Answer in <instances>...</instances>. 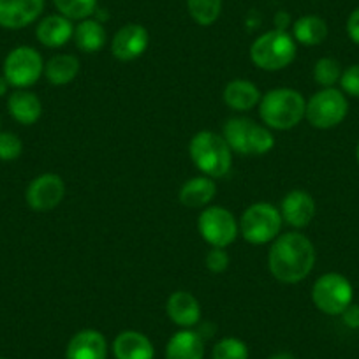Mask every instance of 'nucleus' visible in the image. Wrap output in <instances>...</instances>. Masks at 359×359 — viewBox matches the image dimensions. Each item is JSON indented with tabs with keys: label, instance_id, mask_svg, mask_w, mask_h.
Masks as SVG:
<instances>
[{
	"label": "nucleus",
	"instance_id": "nucleus-1",
	"mask_svg": "<svg viewBox=\"0 0 359 359\" xmlns=\"http://www.w3.org/2000/svg\"><path fill=\"white\" fill-rule=\"evenodd\" d=\"M268 252L269 271L282 284H299L316 266V247L305 234L291 231L271 241Z\"/></svg>",
	"mask_w": 359,
	"mask_h": 359
},
{
	"label": "nucleus",
	"instance_id": "nucleus-2",
	"mask_svg": "<svg viewBox=\"0 0 359 359\" xmlns=\"http://www.w3.org/2000/svg\"><path fill=\"white\" fill-rule=\"evenodd\" d=\"M259 116L269 129L289 130L302 123L306 113V101L302 92L292 88H273L259 102Z\"/></svg>",
	"mask_w": 359,
	"mask_h": 359
},
{
	"label": "nucleus",
	"instance_id": "nucleus-3",
	"mask_svg": "<svg viewBox=\"0 0 359 359\" xmlns=\"http://www.w3.org/2000/svg\"><path fill=\"white\" fill-rule=\"evenodd\" d=\"M189 155L196 168L210 178H222L233 165V150L224 136L213 130H201L194 134L189 143Z\"/></svg>",
	"mask_w": 359,
	"mask_h": 359
},
{
	"label": "nucleus",
	"instance_id": "nucleus-4",
	"mask_svg": "<svg viewBox=\"0 0 359 359\" xmlns=\"http://www.w3.org/2000/svg\"><path fill=\"white\" fill-rule=\"evenodd\" d=\"M250 58L262 71H282L296 58V41L287 30L261 34L250 46Z\"/></svg>",
	"mask_w": 359,
	"mask_h": 359
},
{
	"label": "nucleus",
	"instance_id": "nucleus-5",
	"mask_svg": "<svg viewBox=\"0 0 359 359\" xmlns=\"http://www.w3.org/2000/svg\"><path fill=\"white\" fill-rule=\"evenodd\" d=\"M238 224L247 243L264 245L278 236L284 220L280 210L271 203H254L245 210Z\"/></svg>",
	"mask_w": 359,
	"mask_h": 359
},
{
	"label": "nucleus",
	"instance_id": "nucleus-6",
	"mask_svg": "<svg viewBox=\"0 0 359 359\" xmlns=\"http://www.w3.org/2000/svg\"><path fill=\"white\" fill-rule=\"evenodd\" d=\"M348 113V101L338 88H323L306 101L305 118L316 129L327 130L340 126Z\"/></svg>",
	"mask_w": 359,
	"mask_h": 359
},
{
	"label": "nucleus",
	"instance_id": "nucleus-7",
	"mask_svg": "<svg viewBox=\"0 0 359 359\" xmlns=\"http://www.w3.org/2000/svg\"><path fill=\"white\" fill-rule=\"evenodd\" d=\"M354 299L352 284L340 273H324L312 287V302L326 316H341Z\"/></svg>",
	"mask_w": 359,
	"mask_h": 359
},
{
	"label": "nucleus",
	"instance_id": "nucleus-8",
	"mask_svg": "<svg viewBox=\"0 0 359 359\" xmlns=\"http://www.w3.org/2000/svg\"><path fill=\"white\" fill-rule=\"evenodd\" d=\"M198 229L203 240L212 248H227L240 234V224L227 208L208 206L199 215Z\"/></svg>",
	"mask_w": 359,
	"mask_h": 359
},
{
	"label": "nucleus",
	"instance_id": "nucleus-9",
	"mask_svg": "<svg viewBox=\"0 0 359 359\" xmlns=\"http://www.w3.org/2000/svg\"><path fill=\"white\" fill-rule=\"evenodd\" d=\"M44 74V60L32 46H18L4 60V78L16 88H29Z\"/></svg>",
	"mask_w": 359,
	"mask_h": 359
},
{
	"label": "nucleus",
	"instance_id": "nucleus-10",
	"mask_svg": "<svg viewBox=\"0 0 359 359\" xmlns=\"http://www.w3.org/2000/svg\"><path fill=\"white\" fill-rule=\"evenodd\" d=\"M65 196V182L55 172L36 176L25 192L27 205L34 212H51L57 208Z\"/></svg>",
	"mask_w": 359,
	"mask_h": 359
},
{
	"label": "nucleus",
	"instance_id": "nucleus-11",
	"mask_svg": "<svg viewBox=\"0 0 359 359\" xmlns=\"http://www.w3.org/2000/svg\"><path fill=\"white\" fill-rule=\"evenodd\" d=\"M148 46H150V34L137 23L122 27L111 39V53L120 62L137 60L143 57Z\"/></svg>",
	"mask_w": 359,
	"mask_h": 359
},
{
	"label": "nucleus",
	"instance_id": "nucleus-12",
	"mask_svg": "<svg viewBox=\"0 0 359 359\" xmlns=\"http://www.w3.org/2000/svg\"><path fill=\"white\" fill-rule=\"evenodd\" d=\"M44 11V0H0V27L25 29Z\"/></svg>",
	"mask_w": 359,
	"mask_h": 359
},
{
	"label": "nucleus",
	"instance_id": "nucleus-13",
	"mask_svg": "<svg viewBox=\"0 0 359 359\" xmlns=\"http://www.w3.org/2000/svg\"><path fill=\"white\" fill-rule=\"evenodd\" d=\"M278 210H280L282 220L285 224L294 229H303L316 217V201L310 192L303 191V189H294L284 196Z\"/></svg>",
	"mask_w": 359,
	"mask_h": 359
},
{
	"label": "nucleus",
	"instance_id": "nucleus-14",
	"mask_svg": "<svg viewBox=\"0 0 359 359\" xmlns=\"http://www.w3.org/2000/svg\"><path fill=\"white\" fill-rule=\"evenodd\" d=\"M108 341L97 330H81L69 340L65 359H106Z\"/></svg>",
	"mask_w": 359,
	"mask_h": 359
},
{
	"label": "nucleus",
	"instance_id": "nucleus-15",
	"mask_svg": "<svg viewBox=\"0 0 359 359\" xmlns=\"http://www.w3.org/2000/svg\"><path fill=\"white\" fill-rule=\"evenodd\" d=\"M168 317L176 326L191 330L201 320V305L198 298L187 291H175L165 303Z\"/></svg>",
	"mask_w": 359,
	"mask_h": 359
},
{
	"label": "nucleus",
	"instance_id": "nucleus-16",
	"mask_svg": "<svg viewBox=\"0 0 359 359\" xmlns=\"http://www.w3.org/2000/svg\"><path fill=\"white\" fill-rule=\"evenodd\" d=\"M37 41L46 48H62L74 36V25L69 18L58 15H50L39 22L36 29Z\"/></svg>",
	"mask_w": 359,
	"mask_h": 359
},
{
	"label": "nucleus",
	"instance_id": "nucleus-17",
	"mask_svg": "<svg viewBox=\"0 0 359 359\" xmlns=\"http://www.w3.org/2000/svg\"><path fill=\"white\" fill-rule=\"evenodd\" d=\"M113 354L116 359H154V344L140 331H122L113 341Z\"/></svg>",
	"mask_w": 359,
	"mask_h": 359
},
{
	"label": "nucleus",
	"instance_id": "nucleus-18",
	"mask_svg": "<svg viewBox=\"0 0 359 359\" xmlns=\"http://www.w3.org/2000/svg\"><path fill=\"white\" fill-rule=\"evenodd\" d=\"M217 194V185L213 178L210 176H194V178L187 180L178 192L180 203L185 208L198 210L206 208L210 203L213 201Z\"/></svg>",
	"mask_w": 359,
	"mask_h": 359
},
{
	"label": "nucleus",
	"instance_id": "nucleus-19",
	"mask_svg": "<svg viewBox=\"0 0 359 359\" xmlns=\"http://www.w3.org/2000/svg\"><path fill=\"white\" fill-rule=\"evenodd\" d=\"M222 97L224 102H226L233 111L245 113L250 111L255 106H259L262 94L261 90H259L252 81L238 78L227 83L226 88H224Z\"/></svg>",
	"mask_w": 359,
	"mask_h": 359
},
{
	"label": "nucleus",
	"instance_id": "nucleus-20",
	"mask_svg": "<svg viewBox=\"0 0 359 359\" xmlns=\"http://www.w3.org/2000/svg\"><path fill=\"white\" fill-rule=\"evenodd\" d=\"M205 340L198 331L180 330L165 345V359H203Z\"/></svg>",
	"mask_w": 359,
	"mask_h": 359
},
{
	"label": "nucleus",
	"instance_id": "nucleus-21",
	"mask_svg": "<svg viewBox=\"0 0 359 359\" xmlns=\"http://www.w3.org/2000/svg\"><path fill=\"white\" fill-rule=\"evenodd\" d=\"M9 115L22 126H32L41 118L43 104L39 97L32 92H27L25 88H18L13 92L8 99Z\"/></svg>",
	"mask_w": 359,
	"mask_h": 359
},
{
	"label": "nucleus",
	"instance_id": "nucleus-22",
	"mask_svg": "<svg viewBox=\"0 0 359 359\" xmlns=\"http://www.w3.org/2000/svg\"><path fill=\"white\" fill-rule=\"evenodd\" d=\"M72 41H74L76 48L81 50L83 53H97L108 43V34H106V29L101 22L86 18L74 27Z\"/></svg>",
	"mask_w": 359,
	"mask_h": 359
},
{
	"label": "nucleus",
	"instance_id": "nucleus-23",
	"mask_svg": "<svg viewBox=\"0 0 359 359\" xmlns=\"http://www.w3.org/2000/svg\"><path fill=\"white\" fill-rule=\"evenodd\" d=\"M254 123V120L247 118V116H234V118L227 120L222 136L233 154L250 155V136Z\"/></svg>",
	"mask_w": 359,
	"mask_h": 359
},
{
	"label": "nucleus",
	"instance_id": "nucleus-24",
	"mask_svg": "<svg viewBox=\"0 0 359 359\" xmlns=\"http://www.w3.org/2000/svg\"><path fill=\"white\" fill-rule=\"evenodd\" d=\"M291 36L303 46H319L327 37V23L317 15L302 16L292 25Z\"/></svg>",
	"mask_w": 359,
	"mask_h": 359
},
{
	"label": "nucleus",
	"instance_id": "nucleus-25",
	"mask_svg": "<svg viewBox=\"0 0 359 359\" xmlns=\"http://www.w3.org/2000/svg\"><path fill=\"white\" fill-rule=\"evenodd\" d=\"M79 69H81V65H79L78 57L62 53L55 55L44 64V76L51 85L62 86L74 81L76 76L79 74Z\"/></svg>",
	"mask_w": 359,
	"mask_h": 359
},
{
	"label": "nucleus",
	"instance_id": "nucleus-26",
	"mask_svg": "<svg viewBox=\"0 0 359 359\" xmlns=\"http://www.w3.org/2000/svg\"><path fill=\"white\" fill-rule=\"evenodd\" d=\"M187 9L198 25L210 27L222 13V0H187Z\"/></svg>",
	"mask_w": 359,
	"mask_h": 359
},
{
	"label": "nucleus",
	"instance_id": "nucleus-27",
	"mask_svg": "<svg viewBox=\"0 0 359 359\" xmlns=\"http://www.w3.org/2000/svg\"><path fill=\"white\" fill-rule=\"evenodd\" d=\"M53 4L57 11L71 22L90 18L97 9V0H53Z\"/></svg>",
	"mask_w": 359,
	"mask_h": 359
},
{
	"label": "nucleus",
	"instance_id": "nucleus-28",
	"mask_svg": "<svg viewBox=\"0 0 359 359\" xmlns=\"http://www.w3.org/2000/svg\"><path fill=\"white\" fill-rule=\"evenodd\" d=\"M341 65L340 62L331 57L319 58L313 65V79L323 88H333L337 83H340L341 78Z\"/></svg>",
	"mask_w": 359,
	"mask_h": 359
},
{
	"label": "nucleus",
	"instance_id": "nucleus-29",
	"mask_svg": "<svg viewBox=\"0 0 359 359\" xmlns=\"http://www.w3.org/2000/svg\"><path fill=\"white\" fill-rule=\"evenodd\" d=\"M213 359H248V347L243 340L234 337L217 341L212 351Z\"/></svg>",
	"mask_w": 359,
	"mask_h": 359
},
{
	"label": "nucleus",
	"instance_id": "nucleus-30",
	"mask_svg": "<svg viewBox=\"0 0 359 359\" xmlns=\"http://www.w3.org/2000/svg\"><path fill=\"white\" fill-rule=\"evenodd\" d=\"M275 136L271 129L261 123H254L250 136V155H266L273 150Z\"/></svg>",
	"mask_w": 359,
	"mask_h": 359
},
{
	"label": "nucleus",
	"instance_id": "nucleus-31",
	"mask_svg": "<svg viewBox=\"0 0 359 359\" xmlns=\"http://www.w3.org/2000/svg\"><path fill=\"white\" fill-rule=\"evenodd\" d=\"M22 151L23 143L16 134L0 133V161H15Z\"/></svg>",
	"mask_w": 359,
	"mask_h": 359
},
{
	"label": "nucleus",
	"instance_id": "nucleus-32",
	"mask_svg": "<svg viewBox=\"0 0 359 359\" xmlns=\"http://www.w3.org/2000/svg\"><path fill=\"white\" fill-rule=\"evenodd\" d=\"M229 254L226 252V248H212V250L206 254L205 264L206 268L212 271V273H224L227 268H229Z\"/></svg>",
	"mask_w": 359,
	"mask_h": 359
},
{
	"label": "nucleus",
	"instance_id": "nucleus-33",
	"mask_svg": "<svg viewBox=\"0 0 359 359\" xmlns=\"http://www.w3.org/2000/svg\"><path fill=\"white\" fill-rule=\"evenodd\" d=\"M341 92L351 97H359V64L351 65L341 72L340 78Z\"/></svg>",
	"mask_w": 359,
	"mask_h": 359
},
{
	"label": "nucleus",
	"instance_id": "nucleus-34",
	"mask_svg": "<svg viewBox=\"0 0 359 359\" xmlns=\"http://www.w3.org/2000/svg\"><path fill=\"white\" fill-rule=\"evenodd\" d=\"M341 320H344L345 326L351 327V330H359V305L351 303V305L341 312Z\"/></svg>",
	"mask_w": 359,
	"mask_h": 359
},
{
	"label": "nucleus",
	"instance_id": "nucleus-35",
	"mask_svg": "<svg viewBox=\"0 0 359 359\" xmlns=\"http://www.w3.org/2000/svg\"><path fill=\"white\" fill-rule=\"evenodd\" d=\"M347 36L351 37V41L359 46V8H355L351 13L347 20Z\"/></svg>",
	"mask_w": 359,
	"mask_h": 359
},
{
	"label": "nucleus",
	"instance_id": "nucleus-36",
	"mask_svg": "<svg viewBox=\"0 0 359 359\" xmlns=\"http://www.w3.org/2000/svg\"><path fill=\"white\" fill-rule=\"evenodd\" d=\"M9 81L8 79L4 78V76H0V97H4L6 94H8V90H9Z\"/></svg>",
	"mask_w": 359,
	"mask_h": 359
},
{
	"label": "nucleus",
	"instance_id": "nucleus-37",
	"mask_svg": "<svg viewBox=\"0 0 359 359\" xmlns=\"http://www.w3.org/2000/svg\"><path fill=\"white\" fill-rule=\"evenodd\" d=\"M269 359H296V355H292L291 352H277V354L269 355Z\"/></svg>",
	"mask_w": 359,
	"mask_h": 359
},
{
	"label": "nucleus",
	"instance_id": "nucleus-38",
	"mask_svg": "<svg viewBox=\"0 0 359 359\" xmlns=\"http://www.w3.org/2000/svg\"><path fill=\"white\" fill-rule=\"evenodd\" d=\"M355 158H358V164H359V143L358 147H355Z\"/></svg>",
	"mask_w": 359,
	"mask_h": 359
},
{
	"label": "nucleus",
	"instance_id": "nucleus-39",
	"mask_svg": "<svg viewBox=\"0 0 359 359\" xmlns=\"http://www.w3.org/2000/svg\"><path fill=\"white\" fill-rule=\"evenodd\" d=\"M0 359H4V358H0Z\"/></svg>",
	"mask_w": 359,
	"mask_h": 359
}]
</instances>
